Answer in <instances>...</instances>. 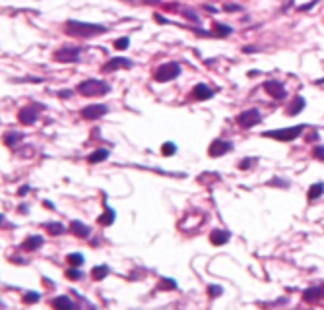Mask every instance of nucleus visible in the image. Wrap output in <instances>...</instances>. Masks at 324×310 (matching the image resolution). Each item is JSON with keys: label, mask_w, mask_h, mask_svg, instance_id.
<instances>
[{"label": "nucleus", "mask_w": 324, "mask_h": 310, "mask_svg": "<svg viewBox=\"0 0 324 310\" xmlns=\"http://www.w3.org/2000/svg\"><path fill=\"white\" fill-rule=\"evenodd\" d=\"M115 217H117V213H115V211H113L109 206H105V213L97 217V223H99V225H105V227H109V225H113Z\"/></svg>", "instance_id": "a211bd4d"}, {"label": "nucleus", "mask_w": 324, "mask_h": 310, "mask_svg": "<svg viewBox=\"0 0 324 310\" xmlns=\"http://www.w3.org/2000/svg\"><path fill=\"white\" fill-rule=\"evenodd\" d=\"M162 287H163V289H175V287H177V283H175L173 279H169V277H163Z\"/></svg>", "instance_id": "2f4dec72"}, {"label": "nucleus", "mask_w": 324, "mask_h": 310, "mask_svg": "<svg viewBox=\"0 0 324 310\" xmlns=\"http://www.w3.org/2000/svg\"><path fill=\"white\" fill-rule=\"evenodd\" d=\"M305 126L303 124H297V126H289V128H280V130H268L264 132L266 138H274V140H280V142H291L295 138H299L303 134Z\"/></svg>", "instance_id": "7ed1b4c3"}, {"label": "nucleus", "mask_w": 324, "mask_h": 310, "mask_svg": "<svg viewBox=\"0 0 324 310\" xmlns=\"http://www.w3.org/2000/svg\"><path fill=\"white\" fill-rule=\"evenodd\" d=\"M214 95V91L208 87V86H204V84H198L196 87H194V99H198V101H206V99H210Z\"/></svg>", "instance_id": "f3484780"}, {"label": "nucleus", "mask_w": 324, "mask_h": 310, "mask_svg": "<svg viewBox=\"0 0 324 310\" xmlns=\"http://www.w3.org/2000/svg\"><path fill=\"white\" fill-rule=\"evenodd\" d=\"M323 289H324V287H323Z\"/></svg>", "instance_id": "a19ab883"}, {"label": "nucleus", "mask_w": 324, "mask_h": 310, "mask_svg": "<svg viewBox=\"0 0 324 310\" xmlns=\"http://www.w3.org/2000/svg\"><path fill=\"white\" fill-rule=\"evenodd\" d=\"M39 299H41V295H39V293H35V291H27V293L23 295V303H27V305L39 303Z\"/></svg>", "instance_id": "393cba45"}, {"label": "nucleus", "mask_w": 324, "mask_h": 310, "mask_svg": "<svg viewBox=\"0 0 324 310\" xmlns=\"http://www.w3.org/2000/svg\"><path fill=\"white\" fill-rule=\"evenodd\" d=\"M45 227H47V231H49L51 235H62V233L66 231L64 225H60V223H47Z\"/></svg>", "instance_id": "b1692460"}, {"label": "nucleus", "mask_w": 324, "mask_h": 310, "mask_svg": "<svg viewBox=\"0 0 324 310\" xmlns=\"http://www.w3.org/2000/svg\"><path fill=\"white\" fill-rule=\"evenodd\" d=\"M216 29H217V35H221V37L231 33V29H229V27H223L221 23H216Z\"/></svg>", "instance_id": "473e14b6"}, {"label": "nucleus", "mask_w": 324, "mask_h": 310, "mask_svg": "<svg viewBox=\"0 0 324 310\" xmlns=\"http://www.w3.org/2000/svg\"><path fill=\"white\" fill-rule=\"evenodd\" d=\"M80 54H82V49L80 47H62L58 49L53 58L56 62H78L80 60Z\"/></svg>", "instance_id": "39448f33"}, {"label": "nucleus", "mask_w": 324, "mask_h": 310, "mask_svg": "<svg viewBox=\"0 0 324 310\" xmlns=\"http://www.w3.org/2000/svg\"><path fill=\"white\" fill-rule=\"evenodd\" d=\"M303 109H305V99H303V97H295L293 103H291V107L288 109V115L295 117V115H299V111H303Z\"/></svg>", "instance_id": "aec40b11"}, {"label": "nucleus", "mask_w": 324, "mask_h": 310, "mask_svg": "<svg viewBox=\"0 0 324 310\" xmlns=\"http://www.w3.org/2000/svg\"><path fill=\"white\" fill-rule=\"evenodd\" d=\"M223 293V289L219 287V285H208V295L212 297V299H216V297H219Z\"/></svg>", "instance_id": "cd10ccee"}, {"label": "nucleus", "mask_w": 324, "mask_h": 310, "mask_svg": "<svg viewBox=\"0 0 324 310\" xmlns=\"http://www.w3.org/2000/svg\"><path fill=\"white\" fill-rule=\"evenodd\" d=\"M323 295H324L323 287H309V289L303 291V299H305L307 303H317V301H321Z\"/></svg>", "instance_id": "ddd939ff"}, {"label": "nucleus", "mask_w": 324, "mask_h": 310, "mask_svg": "<svg viewBox=\"0 0 324 310\" xmlns=\"http://www.w3.org/2000/svg\"><path fill=\"white\" fill-rule=\"evenodd\" d=\"M264 89H266L268 95H272V99H278V101L286 99V95H288L286 87H284L280 82H276V80H268V82H264Z\"/></svg>", "instance_id": "6e6552de"}, {"label": "nucleus", "mask_w": 324, "mask_h": 310, "mask_svg": "<svg viewBox=\"0 0 324 310\" xmlns=\"http://www.w3.org/2000/svg\"><path fill=\"white\" fill-rule=\"evenodd\" d=\"M179 76H180V64L179 62H165L162 66H158L156 72H154V78L160 84L171 82V80H175Z\"/></svg>", "instance_id": "20e7f679"}, {"label": "nucleus", "mask_w": 324, "mask_h": 310, "mask_svg": "<svg viewBox=\"0 0 324 310\" xmlns=\"http://www.w3.org/2000/svg\"><path fill=\"white\" fill-rule=\"evenodd\" d=\"M128 45H130L128 37H121V39H117V41H115V49H117V51H126V49H128Z\"/></svg>", "instance_id": "a878e982"}, {"label": "nucleus", "mask_w": 324, "mask_h": 310, "mask_svg": "<svg viewBox=\"0 0 324 310\" xmlns=\"http://www.w3.org/2000/svg\"><path fill=\"white\" fill-rule=\"evenodd\" d=\"M251 161H252V159H245V161H241V163H239V167H241V169H249Z\"/></svg>", "instance_id": "f704fd0d"}, {"label": "nucleus", "mask_w": 324, "mask_h": 310, "mask_svg": "<svg viewBox=\"0 0 324 310\" xmlns=\"http://www.w3.org/2000/svg\"><path fill=\"white\" fill-rule=\"evenodd\" d=\"M210 241H212V244L221 246V244H225V242L229 241V233H227V231H221V229H214V231L210 233Z\"/></svg>", "instance_id": "2eb2a0df"}, {"label": "nucleus", "mask_w": 324, "mask_h": 310, "mask_svg": "<svg viewBox=\"0 0 324 310\" xmlns=\"http://www.w3.org/2000/svg\"><path fill=\"white\" fill-rule=\"evenodd\" d=\"M107 157H109V150L99 148V150H95L93 154L88 157V161H90V163H101V161H105Z\"/></svg>", "instance_id": "412c9836"}, {"label": "nucleus", "mask_w": 324, "mask_h": 310, "mask_svg": "<svg viewBox=\"0 0 324 310\" xmlns=\"http://www.w3.org/2000/svg\"><path fill=\"white\" fill-rule=\"evenodd\" d=\"M27 190H29V188H27V186H23V188H19V196H23V194H27Z\"/></svg>", "instance_id": "e433bc0d"}, {"label": "nucleus", "mask_w": 324, "mask_h": 310, "mask_svg": "<svg viewBox=\"0 0 324 310\" xmlns=\"http://www.w3.org/2000/svg\"><path fill=\"white\" fill-rule=\"evenodd\" d=\"M66 262H68L72 268H80V266L84 264V256H82L80 252H72V254L66 256Z\"/></svg>", "instance_id": "5701e85b"}, {"label": "nucleus", "mask_w": 324, "mask_h": 310, "mask_svg": "<svg viewBox=\"0 0 324 310\" xmlns=\"http://www.w3.org/2000/svg\"><path fill=\"white\" fill-rule=\"evenodd\" d=\"M175 152H177V146H175L173 142H165V144L162 146L163 155H175Z\"/></svg>", "instance_id": "bb28decb"}, {"label": "nucleus", "mask_w": 324, "mask_h": 310, "mask_svg": "<svg viewBox=\"0 0 324 310\" xmlns=\"http://www.w3.org/2000/svg\"><path fill=\"white\" fill-rule=\"evenodd\" d=\"M64 31L72 37H95V35H101V33H107L109 27L107 25H97V23H84V21H76V19H70L66 21V27Z\"/></svg>", "instance_id": "f257e3e1"}, {"label": "nucleus", "mask_w": 324, "mask_h": 310, "mask_svg": "<svg viewBox=\"0 0 324 310\" xmlns=\"http://www.w3.org/2000/svg\"><path fill=\"white\" fill-rule=\"evenodd\" d=\"M41 244H43V237H41V235H31V237L25 239V242L21 244V248L27 250V252H33V250H37Z\"/></svg>", "instance_id": "dca6fc26"}, {"label": "nucleus", "mask_w": 324, "mask_h": 310, "mask_svg": "<svg viewBox=\"0 0 324 310\" xmlns=\"http://www.w3.org/2000/svg\"><path fill=\"white\" fill-rule=\"evenodd\" d=\"M134 66V62L132 60H128V58H123V56H117V58H111L109 62H105L103 64V72H115V70H119V68H132Z\"/></svg>", "instance_id": "9b49d317"}, {"label": "nucleus", "mask_w": 324, "mask_h": 310, "mask_svg": "<svg viewBox=\"0 0 324 310\" xmlns=\"http://www.w3.org/2000/svg\"><path fill=\"white\" fill-rule=\"evenodd\" d=\"M109 272H111V270H109V266H105V264H103V266H95V268L91 270V277H93L95 281H101V279H105V277L109 276Z\"/></svg>", "instance_id": "6ab92c4d"}, {"label": "nucleus", "mask_w": 324, "mask_h": 310, "mask_svg": "<svg viewBox=\"0 0 324 310\" xmlns=\"http://www.w3.org/2000/svg\"><path fill=\"white\" fill-rule=\"evenodd\" d=\"M107 105H88L86 109H82V117L86 119V121H97V119H101L103 115H107Z\"/></svg>", "instance_id": "9d476101"}, {"label": "nucleus", "mask_w": 324, "mask_h": 310, "mask_svg": "<svg viewBox=\"0 0 324 310\" xmlns=\"http://www.w3.org/2000/svg\"><path fill=\"white\" fill-rule=\"evenodd\" d=\"M206 10H208V12H212V14H216V12H217L214 6H206Z\"/></svg>", "instance_id": "4c0bfd02"}, {"label": "nucleus", "mask_w": 324, "mask_h": 310, "mask_svg": "<svg viewBox=\"0 0 324 310\" xmlns=\"http://www.w3.org/2000/svg\"><path fill=\"white\" fill-rule=\"evenodd\" d=\"M223 10H227V12H237V10H241L239 6H223Z\"/></svg>", "instance_id": "c9c22d12"}, {"label": "nucleus", "mask_w": 324, "mask_h": 310, "mask_svg": "<svg viewBox=\"0 0 324 310\" xmlns=\"http://www.w3.org/2000/svg\"><path fill=\"white\" fill-rule=\"evenodd\" d=\"M111 91L109 84L107 82H101V80H86L82 84H78V93L84 95V97H99V95H107Z\"/></svg>", "instance_id": "f03ea898"}, {"label": "nucleus", "mask_w": 324, "mask_h": 310, "mask_svg": "<svg viewBox=\"0 0 324 310\" xmlns=\"http://www.w3.org/2000/svg\"><path fill=\"white\" fill-rule=\"evenodd\" d=\"M233 150V144L231 142H225V140H214L208 148V155L210 157H221V155L229 154Z\"/></svg>", "instance_id": "1a4fd4ad"}, {"label": "nucleus", "mask_w": 324, "mask_h": 310, "mask_svg": "<svg viewBox=\"0 0 324 310\" xmlns=\"http://www.w3.org/2000/svg\"><path fill=\"white\" fill-rule=\"evenodd\" d=\"M41 109H43L41 105H27V107H23V109L19 111V115H18L19 122H21V124H25V126L35 124V121H37V117H39V111H41Z\"/></svg>", "instance_id": "0eeeda50"}, {"label": "nucleus", "mask_w": 324, "mask_h": 310, "mask_svg": "<svg viewBox=\"0 0 324 310\" xmlns=\"http://www.w3.org/2000/svg\"><path fill=\"white\" fill-rule=\"evenodd\" d=\"M146 2H150V4H160L162 0H146Z\"/></svg>", "instance_id": "58836bf2"}, {"label": "nucleus", "mask_w": 324, "mask_h": 310, "mask_svg": "<svg viewBox=\"0 0 324 310\" xmlns=\"http://www.w3.org/2000/svg\"><path fill=\"white\" fill-rule=\"evenodd\" d=\"M180 14H182V16H186L190 21H196V23H198V16H196L194 12H188V8H182V10H180Z\"/></svg>", "instance_id": "7c9ffc66"}, {"label": "nucleus", "mask_w": 324, "mask_h": 310, "mask_svg": "<svg viewBox=\"0 0 324 310\" xmlns=\"http://www.w3.org/2000/svg\"><path fill=\"white\" fill-rule=\"evenodd\" d=\"M18 140H21V134L10 132V134L6 136V144H8V146H16V142H18Z\"/></svg>", "instance_id": "c85d7f7f"}, {"label": "nucleus", "mask_w": 324, "mask_h": 310, "mask_svg": "<svg viewBox=\"0 0 324 310\" xmlns=\"http://www.w3.org/2000/svg\"><path fill=\"white\" fill-rule=\"evenodd\" d=\"M260 122V113L256 111V109H249V111H243L239 117H237V124L241 126V128H252V126H256Z\"/></svg>", "instance_id": "423d86ee"}, {"label": "nucleus", "mask_w": 324, "mask_h": 310, "mask_svg": "<svg viewBox=\"0 0 324 310\" xmlns=\"http://www.w3.org/2000/svg\"><path fill=\"white\" fill-rule=\"evenodd\" d=\"M53 309L54 310H76V307H74V303L70 301V297L60 295V297H56V299L53 301Z\"/></svg>", "instance_id": "4468645a"}, {"label": "nucleus", "mask_w": 324, "mask_h": 310, "mask_svg": "<svg viewBox=\"0 0 324 310\" xmlns=\"http://www.w3.org/2000/svg\"><path fill=\"white\" fill-rule=\"evenodd\" d=\"M66 276L70 277V279H74V281H78V279H82V272L78 270V268H70L68 272H66Z\"/></svg>", "instance_id": "c756f323"}, {"label": "nucleus", "mask_w": 324, "mask_h": 310, "mask_svg": "<svg viewBox=\"0 0 324 310\" xmlns=\"http://www.w3.org/2000/svg\"><path fill=\"white\" fill-rule=\"evenodd\" d=\"M70 231H72L76 237H80V239H86V237H90V233H91V229H90L86 223H82V221H72V223H70Z\"/></svg>", "instance_id": "f8f14e48"}, {"label": "nucleus", "mask_w": 324, "mask_h": 310, "mask_svg": "<svg viewBox=\"0 0 324 310\" xmlns=\"http://www.w3.org/2000/svg\"><path fill=\"white\" fill-rule=\"evenodd\" d=\"M315 157L324 161V146H317V148H315Z\"/></svg>", "instance_id": "72a5a7b5"}, {"label": "nucleus", "mask_w": 324, "mask_h": 310, "mask_svg": "<svg viewBox=\"0 0 324 310\" xmlns=\"http://www.w3.org/2000/svg\"><path fill=\"white\" fill-rule=\"evenodd\" d=\"M126 2H130V0H126Z\"/></svg>", "instance_id": "ea45409f"}, {"label": "nucleus", "mask_w": 324, "mask_h": 310, "mask_svg": "<svg viewBox=\"0 0 324 310\" xmlns=\"http://www.w3.org/2000/svg\"><path fill=\"white\" fill-rule=\"evenodd\" d=\"M324 194V184L323 182H315L311 188H309V200H317V198H321Z\"/></svg>", "instance_id": "4be33fe9"}]
</instances>
